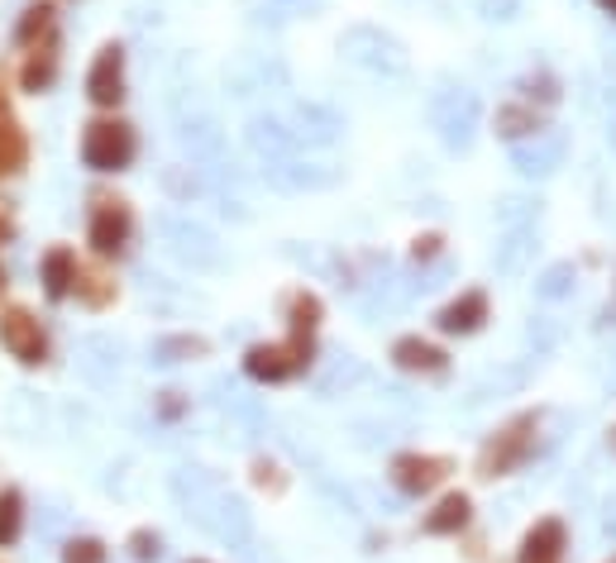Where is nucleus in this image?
I'll return each mask as SVG.
<instances>
[{"instance_id":"nucleus-1","label":"nucleus","mask_w":616,"mask_h":563,"mask_svg":"<svg viewBox=\"0 0 616 563\" xmlns=\"http://www.w3.org/2000/svg\"><path fill=\"white\" fill-rule=\"evenodd\" d=\"M531 449H535V415H516V421H512L507 430L487 440L483 459H478V469H483V477H502V473L521 469Z\"/></svg>"},{"instance_id":"nucleus-2","label":"nucleus","mask_w":616,"mask_h":563,"mask_svg":"<svg viewBox=\"0 0 616 563\" xmlns=\"http://www.w3.org/2000/svg\"><path fill=\"white\" fill-rule=\"evenodd\" d=\"M130 153H134V134L124 130V124H91V134H87V163L91 168H120V163H130Z\"/></svg>"},{"instance_id":"nucleus-3","label":"nucleus","mask_w":616,"mask_h":563,"mask_svg":"<svg viewBox=\"0 0 616 563\" xmlns=\"http://www.w3.org/2000/svg\"><path fill=\"white\" fill-rule=\"evenodd\" d=\"M306 353H311L306 340H296V344H273V349H254V353H249V373H254V378H267V382L292 378L296 368L306 363Z\"/></svg>"},{"instance_id":"nucleus-4","label":"nucleus","mask_w":616,"mask_h":563,"mask_svg":"<svg viewBox=\"0 0 616 563\" xmlns=\"http://www.w3.org/2000/svg\"><path fill=\"white\" fill-rule=\"evenodd\" d=\"M564 559V521H535V530L521 540V563H559Z\"/></svg>"},{"instance_id":"nucleus-5","label":"nucleus","mask_w":616,"mask_h":563,"mask_svg":"<svg viewBox=\"0 0 616 563\" xmlns=\"http://www.w3.org/2000/svg\"><path fill=\"white\" fill-rule=\"evenodd\" d=\"M440 477H445V459L402 454L397 463H392V482H397L402 492H425V487H435Z\"/></svg>"},{"instance_id":"nucleus-6","label":"nucleus","mask_w":616,"mask_h":563,"mask_svg":"<svg viewBox=\"0 0 616 563\" xmlns=\"http://www.w3.org/2000/svg\"><path fill=\"white\" fill-rule=\"evenodd\" d=\"M487 320V296L483 292H464L460 301H450L440 311V330L445 334H473Z\"/></svg>"},{"instance_id":"nucleus-7","label":"nucleus","mask_w":616,"mask_h":563,"mask_svg":"<svg viewBox=\"0 0 616 563\" xmlns=\"http://www.w3.org/2000/svg\"><path fill=\"white\" fill-rule=\"evenodd\" d=\"M392 359H397V368H406V373H445V353L425 340H397Z\"/></svg>"},{"instance_id":"nucleus-8","label":"nucleus","mask_w":616,"mask_h":563,"mask_svg":"<svg viewBox=\"0 0 616 563\" xmlns=\"http://www.w3.org/2000/svg\"><path fill=\"white\" fill-rule=\"evenodd\" d=\"M464 525H468V496L464 492H450L445 502H440L431 516L421 521L425 535H454V530H464Z\"/></svg>"},{"instance_id":"nucleus-9","label":"nucleus","mask_w":616,"mask_h":563,"mask_svg":"<svg viewBox=\"0 0 616 563\" xmlns=\"http://www.w3.org/2000/svg\"><path fill=\"white\" fill-rule=\"evenodd\" d=\"M91 95H97L101 105L120 101V53H115V48H105L101 62H97V72H91Z\"/></svg>"},{"instance_id":"nucleus-10","label":"nucleus","mask_w":616,"mask_h":563,"mask_svg":"<svg viewBox=\"0 0 616 563\" xmlns=\"http://www.w3.org/2000/svg\"><path fill=\"white\" fill-rule=\"evenodd\" d=\"M24 320H29V315H20V311L10 315V344H14V353H24V359L34 363L39 353H43V340H34V330H29Z\"/></svg>"},{"instance_id":"nucleus-11","label":"nucleus","mask_w":616,"mask_h":563,"mask_svg":"<svg viewBox=\"0 0 616 563\" xmlns=\"http://www.w3.org/2000/svg\"><path fill=\"white\" fill-rule=\"evenodd\" d=\"M91 239H97V249H120V239H124V215L120 211H105L101 220H97V230H91Z\"/></svg>"},{"instance_id":"nucleus-12","label":"nucleus","mask_w":616,"mask_h":563,"mask_svg":"<svg viewBox=\"0 0 616 563\" xmlns=\"http://www.w3.org/2000/svg\"><path fill=\"white\" fill-rule=\"evenodd\" d=\"M14 525H20V496H6L0 502V540H14Z\"/></svg>"},{"instance_id":"nucleus-13","label":"nucleus","mask_w":616,"mask_h":563,"mask_svg":"<svg viewBox=\"0 0 616 563\" xmlns=\"http://www.w3.org/2000/svg\"><path fill=\"white\" fill-rule=\"evenodd\" d=\"M62 286H68V253H53L49 259V292L58 296Z\"/></svg>"},{"instance_id":"nucleus-14","label":"nucleus","mask_w":616,"mask_h":563,"mask_svg":"<svg viewBox=\"0 0 616 563\" xmlns=\"http://www.w3.org/2000/svg\"><path fill=\"white\" fill-rule=\"evenodd\" d=\"M68 563H101V544H72V550H68Z\"/></svg>"},{"instance_id":"nucleus-15","label":"nucleus","mask_w":616,"mask_h":563,"mask_svg":"<svg viewBox=\"0 0 616 563\" xmlns=\"http://www.w3.org/2000/svg\"><path fill=\"white\" fill-rule=\"evenodd\" d=\"M597 6H603L607 14H616V0H597Z\"/></svg>"}]
</instances>
